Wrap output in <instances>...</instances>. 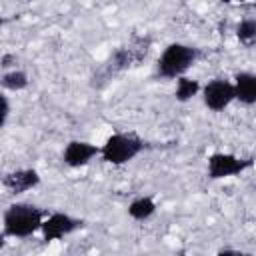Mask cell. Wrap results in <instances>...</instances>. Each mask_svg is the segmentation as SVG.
I'll return each mask as SVG.
<instances>
[{"mask_svg": "<svg viewBox=\"0 0 256 256\" xmlns=\"http://www.w3.org/2000/svg\"><path fill=\"white\" fill-rule=\"evenodd\" d=\"M48 212L28 202H14L6 208L2 220V234L6 238H28L42 230Z\"/></svg>", "mask_w": 256, "mask_h": 256, "instance_id": "obj_1", "label": "cell"}, {"mask_svg": "<svg viewBox=\"0 0 256 256\" xmlns=\"http://www.w3.org/2000/svg\"><path fill=\"white\" fill-rule=\"evenodd\" d=\"M198 58H200V50L196 46L172 42L162 50V54L156 62V72L160 78L178 80V78L186 76V72L196 64Z\"/></svg>", "mask_w": 256, "mask_h": 256, "instance_id": "obj_2", "label": "cell"}, {"mask_svg": "<svg viewBox=\"0 0 256 256\" xmlns=\"http://www.w3.org/2000/svg\"><path fill=\"white\" fill-rule=\"evenodd\" d=\"M144 150V140L134 132H114L100 146V158L112 166H124Z\"/></svg>", "mask_w": 256, "mask_h": 256, "instance_id": "obj_3", "label": "cell"}, {"mask_svg": "<svg viewBox=\"0 0 256 256\" xmlns=\"http://www.w3.org/2000/svg\"><path fill=\"white\" fill-rule=\"evenodd\" d=\"M250 166H252L250 158H240V156L228 154V152H214L208 156L206 174L210 180H222V178L238 176L244 170H248Z\"/></svg>", "mask_w": 256, "mask_h": 256, "instance_id": "obj_4", "label": "cell"}, {"mask_svg": "<svg viewBox=\"0 0 256 256\" xmlns=\"http://www.w3.org/2000/svg\"><path fill=\"white\" fill-rule=\"evenodd\" d=\"M202 102L212 112H222L236 100L234 82L228 78H212L202 86Z\"/></svg>", "mask_w": 256, "mask_h": 256, "instance_id": "obj_5", "label": "cell"}, {"mask_svg": "<svg viewBox=\"0 0 256 256\" xmlns=\"http://www.w3.org/2000/svg\"><path fill=\"white\" fill-rule=\"evenodd\" d=\"M84 226V220L74 218L66 212H50L42 224V240L44 242H54V240H62L64 236L80 230Z\"/></svg>", "mask_w": 256, "mask_h": 256, "instance_id": "obj_6", "label": "cell"}, {"mask_svg": "<svg viewBox=\"0 0 256 256\" xmlns=\"http://www.w3.org/2000/svg\"><path fill=\"white\" fill-rule=\"evenodd\" d=\"M96 156H100V146L88 140H70L62 152V160L70 168H82L90 164Z\"/></svg>", "mask_w": 256, "mask_h": 256, "instance_id": "obj_7", "label": "cell"}, {"mask_svg": "<svg viewBox=\"0 0 256 256\" xmlns=\"http://www.w3.org/2000/svg\"><path fill=\"white\" fill-rule=\"evenodd\" d=\"M40 184V174L34 168H18L6 172L2 178V186L12 194H24Z\"/></svg>", "mask_w": 256, "mask_h": 256, "instance_id": "obj_8", "label": "cell"}, {"mask_svg": "<svg viewBox=\"0 0 256 256\" xmlns=\"http://www.w3.org/2000/svg\"><path fill=\"white\" fill-rule=\"evenodd\" d=\"M232 82H234L238 102L246 106L256 104V74L254 72H238Z\"/></svg>", "mask_w": 256, "mask_h": 256, "instance_id": "obj_9", "label": "cell"}, {"mask_svg": "<svg viewBox=\"0 0 256 256\" xmlns=\"http://www.w3.org/2000/svg\"><path fill=\"white\" fill-rule=\"evenodd\" d=\"M154 212H156V202L152 196H138L128 204V216L138 222L148 220L150 216H154Z\"/></svg>", "mask_w": 256, "mask_h": 256, "instance_id": "obj_10", "label": "cell"}, {"mask_svg": "<svg viewBox=\"0 0 256 256\" xmlns=\"http://www.w3.org/2000/svg\"><path fill=\"white\" fill-rule=\"evenodd\" d=\"M198 92H202V86L198 80L190 78V76H182L176 80V90H174V98L178 102H188L194 96H198Z\"/></svg>", "mask_w": 256, "mask_h": 256, "instance_id": "obj_11", "label": "cell"}, {"mask_svg": "<svg viewBox=\"0 0 256 256\" xmlns=\"http://www.w3.org/2000/svg\"><path fill=\"white\" fill-rule=\"evenodd\" d=\"M0 84H2V88H4V90L20 92V90L28 88L30 80H28V74H26L24 70H18V68H14V70H8V72H4V74H2V78H0Z\"/></svg>", "mask_w": 256, "mask_h": 256, "instance_id": "obj_12", "label": "cell"}, {"mask_svg": "<svg viewBox=\"0 0 256 256\" xmlns=\"http://www.w3.org/2000/svg\"><path fill=\"white\" fill-rule=\"evenodd\" d=\"M236 38L242 46H254L256 44V18H244L236 26Z\"/></svg>", "mask_w": 256, "mask_h": 256, "instance_id": "obj_13", "label": "cell"}, {"mask_svg": "<svg viewBox=\"0 0 256 256\" xmlns=\"http://www.w3.org/2000/svg\"><path fill=\"white\" fill-rule=\"evenodd\" d=\"M14 64H16V56H14V54H2V62H0V66L4 68V72H8V68L14 70V68H16Z\"/></svg>", "mask_w": 256, "mask_h": 256, "instance_id": "obj_14", "label": "cell"}, {"mask_svg": "<svg viewBox=\"0 0 256 256\" xmlns=\"http://www.w3.org/2000/svg\"><path fill=\"white\" fill-rule=\"evenodd\" d=\"M0 102H2V120H0V124H2V126H6L8 116H10V104H8V98H6L4 94L0 96Z\"/></svg>", "mask_w": 256, "mask_h": 256, "instance_id": "obj_15", "label": "cell"}, {"mask_svg": "<svg viewBox=\"0 0 256 256\" xmlns=\"http://www.w3.org/2000/svg\"><path fill=\"white\" fill-rule=\"evenodd\" d=\"M216 256H252L250 252H242V250H236V248H224L220 252H216Z\"/></svg>", "mask_w": 256, "mask_h": 256, "instance_id": "obj_16", "label": "cell"}]
</instances>
